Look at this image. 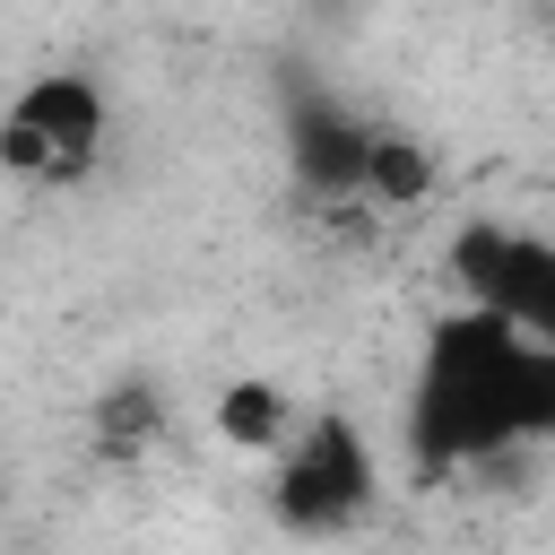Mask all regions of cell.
Instances as JSON below:
<instances>
[{
    "instance_id": "cell-1",
    "label": "cell",
    "mask_w": 555,
    "mask_h": 555,
    "mask_svg": "<svg viewBox=\"0 0 555 555\" xmlns=\"http://www.w3.org/2000/svg\"><path fill=\"white\" fill-rule=\"evenodd\" d=\"M555 434V347L520 338L512 321L460 304L425 330L408 382V451L425 468H468L512 442Z\"/></svg>"
},
{
    "instance_id": "cell-2",
    "label": "cell",
    "mask_w": 555,
    "mask_h": 555,
    "mask_svg": "<svg viewBox=\"0 0 555 555\" xmlns=\"http://www.w3.org/2000/svg\"><path fill=\"white\" fill-rule=\"evenodd\" d=\"M269 460H278V477H269V512H278L286 529H304V538L364 520V503H373V486H382V477H373V442H364V425H356L347 408L304 416Z\"/></svg>"
},
{
    "instance_id": "cell-3",
    "label": "cell",
    "mask_w": 555,
    "mask_h": 555,
    "mask_svg": "<svg viewBox=\"0 0 555 555\" xmlns=\"http://www.w3.org/2000/svg\"><path fill=\"white\" fill-rule=\"evenodd\" d=\"M104 156V87L87 69H35L0 104V173L61 191Z\"/></svg>"
},
{
    "instance_id": "cell-4",
    "label": "cell",
    "mask_w": 555,
    "mask_h": 555,
    "mask_svg": "<svg viewBox=\"0 0 555 555\" xmlns=\"http://www.w3.org/2000/svg\"><path fill=\"white\" fill-rule=\"evenodd\" d=\"M451 278H460V295L477 312H494L520 338L555 347V243L546 234H520V225L477 217V225L451 234Z\"/></svg>"
},
{
    "instance_id": "cell-5",
    "label": "cell",
    "mask_w": 555,
    "mask_h": 555,
    "mask_svg": "<svg viewBox=\"0 0 555 555\" xmlns=\"http://www.w3.org/2000/svg\"><path fill=\"white\" fill-rule=\"evenodd\" d=\"M364 147H373V130H356L347 113H304L295 121V139H286V156H295V173L321 191V199H364Z\"/></svg>"
},
{
    "instance_id": "cell-6",
    "label": "cell",
    "mask_w": 555,
    "mask_h": 555,
    "mask_svg": "<svg viewBox=\"0 0 555 555\" xmlns=\"http://www.w3.org/2000/svg\"><path fill=\"white\" fill-rule=\"evenodd\" d=\"M208 434H217L225 451H243V460H269V451L295 434V408H286V390H278V382L234 373V382L217 390V408H208Z\"/></svg>"
},
{
    "instance_id": "cell-7",
    "label": "cell",
    "mask_w": 555,
    "mask_h": 555,
    "mask_svg": "<svg viewBox=\"0 0 555 555\" xmlns=\"http://www.w3.org/2000/svg\"><path fill=\"white\" fill-rule=\"evenodd\" d=\"M425 191H434V156L416 139H399V130H373V147H364V199L373 208H416Z\"/></svg>"
},
{
    "instance_id": "cell-8",
    "label": "cell",
    "mask_w": 555,
    "mask_h": 555,
    "mask_svg": "<svg viewBox=\"0 0 555 555\" xmlns=\"http://www.w3.org/2000/svg\"><path fill=\"white\" fill-rule=\"evenodd\" d=\"M0 512H9V468H0Z\"/></svg>"
}]
</instances>
